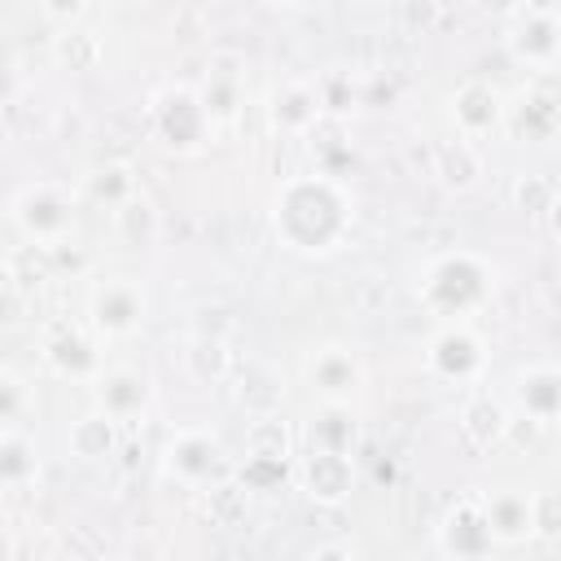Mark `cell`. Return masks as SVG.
I'll return each mask as SVG.
<instances>
[{
	"label": "cell",
	"instance_id": "37",
	"mask_svg": "<svg viewBox=\"0 0 561 561\" xmlns=\"http://www.w3.org/2000/svg\"><path fill=\"white\" fill-rule=\"evenodd\" d=\"M307 561H355V548H346V543H316L307 552Z\"/></svg>",
	"mask_w": 561,
	"mask_h": 561
},
{
	"label": "cell",
	"instance_id": "33",
	"mask_svg": "<svg viewBox=\"0 0 561 561\" xmlns=\"http://www.w3.org/2000/svg\"><path fill=\"white\" fill-rule=\"evenodd\" d=\"M26 408H35L26 381L13 368H4L0 373V430H22L26 425Z\"/></svg>",
	"mask_w": 561,
	"mask_h": 561
},
{
	"label": "cell",
	"instance_id": "20",
	"mask_svg": "<svg viewBox=\"0 0 561 561\" xmlns=\"http://www.w3.org/2000/svg\"><path fill=\"white\" fill-rule=\"evenodd\" d=\"M430 171H434V180H438L447 193H473V188L482 184V175H486V162H482V149H478L473 140L451 136V140H438V145H434Z\"/></svg>",
	"mask_w": 561,
	"mask_h": 561
},
{
	"label": "cell",
	"instance_id": "29",
	"mask_svg": "<svg viewBox=\"0 0 561 561\" xmlns=\"http://www.w3.org/2000/svg\"><path fill=\"white\" fill-rule=\"evenodd\" d=\"M245 456H285V460H294V434H289L280 412L250 416V425H245Z\"/></svg>",
	"mask_w": 561,
	"mask_h": 561
},
{
	"label": "cell",
	"instance_id": "35",
	"mask_svg": "<svg viewBox=\"0 0 561 561\" xmlns=\"http://www.w3.org/2000/svg\"><path fill=\"white\" fill-rule=\"evenodd\" d=\"M167 552H171L167 535L153 530V526H140V530H131V535L123 539L118 561H167Z\"/></svg>",
	"mask_w": 561,
	"mask_h": 561
},
{
	"label": "cell",
	"instance_id": "6",
	"mask_svg": "<svg viewBox=\"0 0 561 561\" xmlns=\"http://www.w3.org/2000/svg\"><path fill=\"white\" fill-rule=\"evenodd\" d=\"M149 320V294L131 276H105L88 294V329L96 337H131Z\"/></svg>",
	"mask_w": 561,
	"mask_h": 561
},
{
	"label": "cell",
	"instance_id": "22",
	"mask_svg": "<svg viewBox=\"0 0 561 561\" xmlns=\"http://www.w3.org/2000/svg\"><path fill=\"white\" fill-rule=\"evenodd\" d=\"M307 438L316 451H342L351 456L359 443V416L355 403H316L311 421H307Z\"/></svg>",
	"mask_w": 561,
	"mask_h": 561
},
{
	"label": "cell",
	"instance_id": "5",
	"mask_svg": "<svg viewBox=\"0 0 561 561\" xmlns=\"http://www.w3.org/2000/svg\"><path fill=\"white\" fill-rule=\"evenodd\" d=\"M162 469L175 482L193 486V491H206V486H215V482H224V478L237 473L232 460H228V451H224V443H219V434L206 430V425L175 430L167 438V447H162Z\"/></svg>",
	"mask_w": 561,
	"mask_h": 561
},
{
	"label": "cell",
	"instance_id": "31",
	"mask_svg": "<svg viewBox=\"0 0 561 561\" xmlns=\"http://www.w3.org/2000/svg\"><path fill=\"white\" fill-rule=\"evenodd\" d=\"M316 83V96H320V105H324V118H346L355 105H359V92H355V83L342 75V70H324L320 79H311Z\"/></svg>",
	"mask_w": 561,
	"mask_h": 561
},
{
	"label": "cell",
	"instance_id": "2",
	"mask_svg": "<svg viewBox=\"0 0 561 561\" xmlns=\"http://www.w3.org/2000/svg\"><path fill=\"white\" fill-rule=\"evenodd\" d=\"M416 298L443 324H473V316L495 298V267L473 250H447L421 267Z\"/></svg>",
	"mask_w": 561,
	"mask_h": 561
},
{
	"label": "cell",
	"instance_id": "36",
	"mask_svg": "<svg viewBox=\"0 0 561 561\" xmlns=\"http://www.w3.org/2000/svg\"><path fill=\"white\" fill-rule=\"evenodd\" d=\"M535 539H561V491H535Z\"/></svg>",
	"mask_w": 561,
	"mask_h": 561
},
{
	"label": "cell",
	"instance_id": "7",
	"mask_svg": "<svg viewBox=\"0 0 561 561\" xmlns=\"http://www.w3.org/2000/svg\"><path fill=\"white\" fill-rule=\"evenodd\" d=\"M425 368L447 386H478L486 373V342L473 324H443L425 342Z\"/></svg>",
	"mask_w": 561,
	"mask_h": 561
},
{
	"label": "cell",
	"instance_id": "16",
	"mask_svg": "<svg viewBox=\"0 0 561 561\" xmlns=\"http://www.w3.org/2000/svg\"><path fill=\"white\" fill-rule=\"evenodd\" d=\"M298 486H302L307 500H316L324 508H337L355 491V460L342 456V451H316L311 447L298 460Z\"/></svg>",
	"mask_w": 561,
	"mask_h": 561
},
{
	"label": "cell",
	"instance_id": "21",
	"mask_svg": "<svg viewBox=\"0 0 561 561\" xmlns=\"http://www.w3.org/2000/svg\"><path fill=\"white\" fill-rule=\"evenodd\" d=\"M508 408H504V399H495L491 390H473L469 399H465V408H460V434H465V443L473 447V451H491L504 434H508Z\"/></svg>",
	"mask_w": 561,
	"mask_h": 561
},
{
	"label": "cell",
	"instance_id": "39",
	"mask_svg": "<svg viewBox=\"0 0 561 561\" xmlns=\"http://www.w3.org/2000/svg\"><path fill=\"white\" fill-rule=\"evenodd\" d=\"M557 430H561V416H557Z\"/></svg>",
	"mask_w": 561,
	"mask_h": 561
},
{
	"label": "cell",
	"instance_id": "3",
	"mask_svg": "<svg viewBox=\"0 0 561 561\" xmlns=\"http://www.w3.org/2000/svg\"><path fill=\"white\" fill-rule=\"evenodd\" d=\"M149 136L167 153H197L202 145L215 140V118L197 88L188 83H167L149 96Z\"/></svg>",
	"mask_w": 561,
	"mask_h": 561
},
{
	"label": "cell",
	"instance_id": "26",
	"mask_svg": "<svg viewBox=\"0 0 561 561\" xmlns=\"http://www.w3.org/2000/svg\"><path fill=\"white\" fill-rule=\"evenodd\" d=\"M114 219V232H118V241L123 245H131V250H149L158 237H162V215H158V206L140 193V197H131L123 210H114L110 215Z\"/></svg>",
	"mask_w": 561,
	"mask_h": 561
},
{
	"label": "cell",
	"instance_id": "32",
	"mask_svg": "<svg viewBox=\"0 0 561 561\" xmlns=\"http://www.w3.org/2000/svg\"><path fill=\"white\" fill-rule=\"evenodd\" d=\"M206 495V513L215 517V522H224V526H237L241 517H245V504H250V491L237 482V478H224V482H215V486H206L202 491Z\"/></svg>",
	"mask_w": 561,
	"mask_h": 561
},
{
	"label": "cell",
	"instance_id": "11",
	"mask_svg": "<svg viewBox=\"0 0 561 561\" xmlns=\"http://www.w3.org/2000/svg\"><path fill=\"white\" fill-rule=\"evenodd\" d=\"M508 48H513V57L526 61L530 70L561 66V9H548V4L513 9Z\"/></svg>",
	"mask_w": 561,
	"mask_h": 561
},
{
	"label": "cell",
	"instance_id": "8",
	"mask_svg": "<svg viewBox=\"0 0 561 561\" xmlns=\"http://www.w3.org/2000/svg\"><path fill=\"white\" fill-rule=\"evenodd\" d=\"M561 127V66L530 70L517 101L508 105V131L522 140H548Z\"/></svg>",
	"mask_w": 561,
	"mask_h": 561
},
{
	"label": "cell",
	"instance_id": "24",
	"mask_svg": "<svg viewBox=\"0 0 561 561\" xmlns=\"http://www.w3.org/2000/svg\"><path fill=\"white\" fill-rule=\"evenodd\" d=\"M39 478V447L26 430H0V482L9 495Z\"/></svg>",
	"mask_w": 561,
	"mask_h": 561
},
{
	"label": "cell",
	"instance_id": "14",
	"mask_svg": "<svg viewBox=\"0 0 561 561\" xmlns=\"http://www.w3.org/2000/svg\"><path fill=\"white\" fill-rule=\"evenodd\" d=\"M92 399H96V408H101L110 421L127 425V421H136V416L149 412V403H153V381H149L140 368L114 364V368H105V373L92 381Z\"/></svg>",
	"mask_w": 561,
	"mask_h": 561
},
{
	"label": "cell",
	"instance_id": "4",
	"mask_svg": "<svg viewBox=\"0 0 561 561\" xmlns=\"http://www.w3.org/2000/svg\"><path fill=\"white\" fill-rule=\"evenodd\" d=\"M9 219L31 245L53 250L75 232V193L66 184H53V180L22 184L9 197Z\"/></svg>",
	"mask_w": 561,
	"mask_h": 561
},
{
	"label": "cell",
	"instance_id": "27",
	"mask_svg": "<svg viewBox=\"0 0 561 561\" xmlns=\"http://www.w3.org/2000/svg\"><path fill=\"white\" fill-rule=\"evenodd\" d=\"M184 368L193 381H224L232 373V351H228V337H215V333H193L188 346H184Z\"/></svg>",
	"mask_w": 561,
	"mask_h": 561
},
{
	"label": "cell",
	"instance_id": "19",
	"mask_svg": "<svg viewBox=\"0 0 561 561\" xmlns=\"http://www.w3.org/2000/svg\"><path fill=\"white\" fill-rule=\"evenodd\" d=\"M267 118L276 131L285 136H311L320 123H324V105L316 96V83L307 79H289L272 92V105H267Z\"/></svg>",
	"mask_w": 561,
	"mask_h": 561
},
{
	"label": "cell",
	"instance_id": "18",
	"mask_svg": "<svg viewBox=\"0 0 561 561\" xmlns=\"http://www.w3.org/2000/svg\"><path fill=\"white\" fill-rule=\"evenodd\" d=\"M513 403L535 425H557L561 416V368L557 364H526L513 373Z\"/></svg>",
	"mask_w": 561,
	"mask_h": 561
},
{
	"label": "cell",
	"instance_id": "30",
	"mask_svg": "<svg viewBox=\"0 0 561 561\" xmlns=\"http://www.w3.org/2000/svg\"><path fill=\"white\" fill-rule=\"evenodd\" d=\"M245 491H276L285 478H298V465L285 456H245L232 473Z\"/></svg>",
	"mask_w": 561,
	"mask_h": 561
},
{
	"label": "cell",
	"instance_id": "17",
	"mask_svg": "<svg viewBox=\"0 0 561 561\" xmlns=\"http://www.w3.org/2000/svg\"><path fill=\"white\" fill-rule=\"evenodd\" d=\"M482 508H486V522H491V535H495L500 548L535 539V491L495 486V491L482 495Z\"/></svg>",
	"mask_w": 561,
	"mask_h": 561
},
{
	"label": "cell",
	"instance_id": "23",
	"mask_svg": "<svg viewBox=\"0 0 561 561\" xmlns=\"http://www.w3.org/2000/svg\"><path fill=\"white\" fill-rule=\"evenodd\" d=\"M66 447H70L75 460H88V465L110 460L118 451V421H110L101 408H92V412H83V416L70 421Z\"/></svg>",
	"mask_w": 561,
	"mask_h": 561
},
{
	"label": "cell",
	"instance_id": "15",
	"mask_svg": "<svg viewBox=\"0 0 561 561\" xmlns=\"http://www.w3.org/2000/svg\"><path fill=\"white\" fill-rule=\"evenodd\" d=\"M44 364L66 381H96L105 373L101 351H96V333L79 329V324H61L44 337Z\"/></svg>",
	"mask_w": 561,
	"mask_h": 561
},
{
	"label": "cell",
	"instance_id": "12",
	"mask_svg": "<svg viewBox=\"0 0 561 561\" xmlns=\"http://www.w3.org/2000/svg\"><path fill=\"white\" fill-rule=\"evenodd\" d=\"M438 548H443L447 561H482L491 548H500L495 535H491L482 495H460L447 508V517L438 526Z\"/></svg>",
	"mask_w": 561,
	"mask_h": 561
},
{
	"label": "cell",
	"instance_id": "13",
	"mask_svg": "<svg viewBox=\"0 0 561 561\" xmlns=\"http://www.w3.org/2000/svg\"><path fill=\"white\" fill-rule=\"evenodd\" d=\"M197 96L206 101L215 127L241 114V96H245V53L237 48H210L206 66H202V83Z\"/></svg>",
	"mask_w": 561,
	"mask_h": 561
},
{
	"label": "cell",
	"instance_id": "10",
	"mask_svg": "<svg viewBox=\"0 0 561 561\" xmlns=\"http://www.w3.org/2000/svg\"><path fill=\"white\" fill-rule=\"evenodd\" d=\"M302 381L316 394V403H355L359 390H364V364H359V355L351 346L329 342V346L307 355Z\"/></svg>",
	"mask_w": 561,
	"mask_h": 561
},
{
	"label": "cell",
	"instance_id": "28",
	"mask_svg": "<svg viewBox=\"0 0 561 561\" xmlns=\"http://www.w3.org/2000/svg\"><path fill=\"white\" fill-rule=\"evenodd\" d=\"M53 57L66 66V70H96L101 57H105V44L96 31H88L83 22L79 26H57L53 31Z\"/></svg>",
	"mask_w": 561,
	"mask_h": 561
},
{
	"label": "cell",
	"instance_id": "9",
	"mask_svg": "<svg viewBox=\"0 0 561 561\" xmlns=\"http://www.w3.org/2000/svg\"><path fill=\"white\" fill-rule=\"evenodd\" d=\"M447 118H451V127H456V136L460 140H486V136H495V131H504L508 127V101L500 96V88L491 83V79H465L451 96H447Z\"/></svg>",
	"mask_w": 561,
	"mask_h": 561
},
{
	"label": "cell",
	"instance_id": "34",
	"mask_svg": "<svg viewBox=\"0 0 561 561\" xmlns=\"http://www.w3.org/2000/svg\"><path fill=\"white\" fill-rule=\"evenodd\" d=\"M561 184L548 180V175H517L513 180V206L517 210H530V215H548L552 202H557Z\"/></svg>",
	"mask_w": 561,
	"mask_h": 561
},
{
	"label": "cell",
	"instance_id": "38",
	"mask_svg": "<svg viewBox=\"0 0 561 561\" xmlns=\"http://www.w3.org/2000/svg\"><path fill=\"white\" fill-rule=\"evenodd\" d=\"M543 224H548V232L561 241V193H557V202H552V210L543 215Z\"/></svg>",
	"mask_w": 561,
	"mask_h": 561
},
{
	"label": "cell",
	"instance_id": "1",
	"mask_svg": "<svg viewBox=\"0 0 561 561\" xmlns=\"http://www.w3.org/2000/svg\"><path fill=\"white\" fill-rule=\"evenodd\" d=\"M351 224H355L351 193L342 188L337 175H324V171L289 175L272 193V232L294 254L324 259L342 250V241L351 237Z\"/></svg>",
	"mask_w": 561,
	"mask_h": 561
},
{
	"label": "cell",
	"instance_id": "25",
	"mask_svg": "<svg viewBox=\"0 0 561 561\" xmlns=\"http://www.w3.org/2000/svg\"><path fill=\"white\" fill-rule=\"evenodd\" d=\"M83 197L96 202V206H105V210L114 215V210H123L131 197H140L136 171H131L127 162H105V167L88 171V180H83Z\"/></svg>",
	"mask_w": 561,
	"mask_h": 561
}]
</instances>
